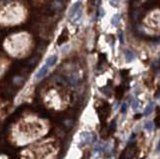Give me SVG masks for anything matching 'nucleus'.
<instances>
[{
	"instance_id": "f257e3e1",
	"label": "nucleus",
	"mask_w": 160,
	"mask_h": 159,
	"mask_svg": "<svg viewBox=\"0 0 160 159\" xmlns=\"http://www.w3.org/2000/svg\"><path fill=\"white\" fill-rule=\"evenodd\" d=\"M69 18L70 21L72 23L76 24L81 20L82 18V5L81 3L78 2H75L73 5L71 6V8L69 9Z\"/></svg>"
},
{
	"instance_id": "f03ea898",
	"label": "nucleus",
	"mask_w": 160,
	"mask_h": 159,
	"mask_svg": "<svg viewBox=\"0 0 160 159\" xmlns=\"http://www.w3.org/2000/svg\"><path fill=\"white\" fill-rule=\"evenodd\" d=\"M48 70H49V66H48L47 64H44L39 70H38V72L36 73L35 80H41V79H42V78L44 77L46 74H47Z\"/></svg>"
},
{
	"instance_id": "7ed1b4c3",
	"label": "nucleus",
	"mask_w": 160,
	"mask_h": 159,
	"mask_svg": "<svg viewBox=\"0 0 160 159\" xmlns=\"http://www.w3.org/2000/svg\"><path fill=\"white\" fill-rule=\"evenodd\" d=\"M57 60H58V56L57 55H51V56H49L47 59H46L45 64H47L49 67H52V66H54L55 64H56Z\"/></svg>"
},
{
	"instance_id": "20e7f679",
	"label": "nucleus",
	"mask_w": 160,
	"mask_h": 159,
	"mask_svg": "<svg viewBox=\"0 0 160 159\" xmlns=\"http://www.w3.org/2000/svg\"><path fill=\"white\" fill-rule=\"evenodd\" d=\"M80 136H81L82 142H84V143H89L92 140V135L87 131L82 132V133L80 134Z\"/></svg>"
},
{
	"instance_id": "39448f33",
	"label": "nucleus",
	"mask_w": 160,
	"mask_h": 159,
	"mask_svg": "<svg viewBox=\"0 0 160 159\" xmlns=\"http://www.w3.org/2000/svg\"><path fill=\"white\" fill-rule=\"evenodd\" d=\"M125 57H126V61H127V62H132V61L135 59V54L131 50L127 49L125 51Z\"/></svg>"
},
{
	"instance_id": "423d86ee",
	"label": "nucleus",
	"mask_w": 160,
	"mask_h": 159,
	"mask_svg": "<svg viewBox=\"0 0 160 159\" xmlns=\"http://www.w3.org/2000/svg\"><path fill=\"white\" fill-rule=\"evenodd\" d=\"M144 128H145V130H146L147 132H149V133L153 131L154 130V123H153V121L149 120V121L145 122Z\"/></svg>"
},
{
	"instance_id": "0eeeda50",
	"label": "nucleus",
	"mask_w": 160,
	"mask_h": 159,
	"mask_svg": "<svg viewBox=\"0 0 160 159\" xmlns=\"http://www.w3.org/2000/svg\"><path fill=\"white\" fill-rule=\"evenodd\" d=\"M153 109H154V103H153V102H151V103H149L148 105H147L146 108H145L144 112H143V115H144V116L149 115V114L153 111Z\"/></svg>"
},
{
	"instance_id": "6e6552de",
	"label": "nucleus",
	"mask_w": 160,
	"mask_h": 159,
	"mask_svg": "<svg viewBox=\"0 0 160 159\" xmlns=\"http://www.w3.org/2000/svg\"><path fill=\"white\" fill-rule=\"evenodd\" d=\"M120 19H121V16L119 14H116L112 17V19H111V23H112V25L114 26V27H117L118 24H119L120 22Z\"/></svg>"
},
{
	"instance_id": "1a4fd4ad",
	"label": "nucleus",
	"mask_w": 160,
	"mask_h": 159,
	"mask_svg": "<svg viewBox=\"0 0 160 159\" xmlns=\"http://www.w3.org/2000/svg\"><path fill=\"white\" fill-rule=\"evenodd\" d=\"M119 1H120V0H110L111 6H113V7H115V8H117V7L119 6Z\"/></svg>"
},
{
	"instance_id": "9d476101",
	"label": "nucleus",
	"mask_w": 160,
	"mask_h": 159,
	"mask_svg": "<svg viewBox=\"0 0 160 159\" xmlns=\"http://www.w3.org/2000/svg\"><path fill=\"white\" fill-rule=\"evenodd\" d=\"M132 108H133V110H135V111H136V110L139 108V103H138L136 100H135V101L132 103Z\"/></svg>"
},
{
	"instance_id": "9b49d317",
	"label": "nucleus",
	"mask_w": 160,
	"mask_h": 159,
	"mask_svg": "<svg viewBox=\"0 0 160 159\" xmlns=\"http://www.w3.org/2000/svg\"><path fill=\"white\" fill-rule=\"evenodd\" d=\"M104 14H105V11H104L102 8H100V17H103Z\"/></svg>"
},
{
	"instance_id": "f8f14e48",
	"label": "nucleus",
	"mask_w": 160,
	"mask_h": 159,
	"mask_svg": "<svg viewBox=\"0 0 160 159\" xmlns=\"http://www.w3.org/2000/svg\"><path fill=\"white\" fill-rule=\"evenodd\" d=\"M156 150H157V152H158V151H160V141L158 142V146H157V149H156Z\"/></svg>"
}]
</instances>
